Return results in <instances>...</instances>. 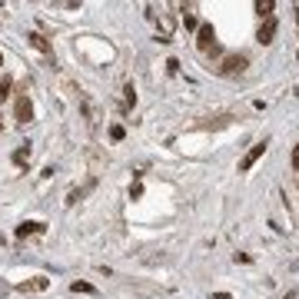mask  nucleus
Returning <instances> with one entry per match:
<instances>
[{"instance_id":"nucleus-1","label":"nucleus","mask_w":299,"mask_h":299,"mask_svg":"<svg viewBox=\"0 0 299 299\" xmlns=\"http://www.w3.org/2000/svg\"><path fill=\"white\" fill-rule=\"evenodd\" d=\"M246 67H249L246 53H226V57H223V60H219V63H216V67H213V70H216L219 77H239V73H243Z\"/></svg>"},{"instance_id":"nucleus-2","label":"nucleus","mask_w":299,"mask_h":299,"mask_svg":"<svg viewBox=\"0 0 299 299\" xmlns=\"http://www.w3.org/2000/svg\"><path fill=\"white\" fill-rule=\"evenodd\" d=\"M73 94H77V103H80V110H83V117H87V123L97 126V123H100V106L90 100L87 90H73Z\"/></svg>"},{"instance_id":"nucleus-3","label":"nucleus","mask_w":299,"mask_h":299,"mask_svg":"<svg viewBox=\"0 0 299 299\" xmlns=\"http://www.w3.org/2000/svg\"><path fill=\"white\" fill-rule=\"evenodd\" d=\"M196 47L203 50V53H213V50H216V30H213V24H199V30H196Z\"/></svg>"},{"instance_id":"nucleus-4","label":"nucleus","mask_w":299,"mask_h":299,"mask_svg":"<svg viewBox=\"0 0 299 299\" xmlns=\"http://www.w3.org/2000/svg\"><path fill=\"white\" fill-rule=\"evenodd\" d=\"M266 146H269V140H259V143H253V146H249V153L243 156V160H239V173H249V170H253L256 163H259V156L266 153Z\"/></svg>"},{"instance_id":"nucleus-5","label":"nucleus","mask_w":299,"mask_h":299,"mask_svg":"<svg viewBox=\"0 0 299 299\" xmlns=\"http://www.w3.org/2000/svg\"><path fill=\"white\" fill-rule=\"evenodd\" d=\"M50 286V279L47 276H33V279H27V283H20V293H44V289Z\"/></svg>"},{"instance_id":"nucleus-6","label":"nucleus","mask_w":299,"mask_h":299,"mask_svg":"<svg viewBox=\"0 0 299 299\" xmlns=\"http://www.w3.org/2000/svg\"><path fill=\"white\" fill-rule=\"evenodd\" d=\"M273 37H276V17H269L266 24H263L259 30H256V40H259V44L266 47V44H273Z\"/></svg>"},{"instance_id":"nucleus-7","label":"nucleus","mask_w":299,"mask_h":299,"mask_svg":"<svg viewBox=\"0 0 299 299\" xmlns=\"http://www.w3.org/2000/svg\"><path fill=\"white\" fill-rule=\"evenodd\" d=\"M17 120H20V123H30V120H33V103L27 97L17 100Z\"/></svg>"},{"instance_id":"nucleus-8","label":"nucleus","mask_w":299,"mask_h":299,"mask_svg":"<svg viewBox=\"0 0 299 299\" xmlns=\"http://www.w3.org/2000/svg\"><path fill=\"white\" fill-rule=\"evenodd\" d=\"M44 230H47L44 223H33V219H30V223H20L17 226V236L24 239V236H33V233H44Z\"/></svg>"},{"instance_id":"nucleus-9","label":"nucleus","mask_w":299,"mask_h":299,"mask_svg":"<svg viewBox=\"0 0 299 299\" xmlns=\"http://www.w3.org/2000/svg\"><path fill=\"white\" fill-rule=\"evenodd\" d=\"M183 27H186V30H199V20H196V7H183Z\"/></svg>"},{"instance_id":"nucleus-10","label":"nucleus","mask_w":299,"mask_h":299,"mask_svg":"<svg viewBox=\"0 0 299 299\" xmlns=\"http://www.w3.org/2000/svg\"><path fill=\"white\" fill-rule=\"evenodd\" d=\"M30 156H33L30 143H24L20 150H13V163H17V166H27V163H30Z\"/></svg>"},{"instance_id":"nucleus-11","label":"nucleus","mask_w":299,"mask_h":299,"mask_svg":"<svg viewBox=\"0 0 299 299\" xmlns=\"http://www.w3.org/2000/svg\"><path fill=\"white\" fill-rule=\"evenodd\" d=\"M94 183H97V180H90V183H87V186H80V190H70V196H67V203H70V206H73V203H80V199H83V196H87V193H90V190H94Z\"/></svg>"},{"instance_id":"nucleus-12","label":"nucleus","mask_w":299,"mask_h":299,"mask_svg":"<svg viewBox=\"0 0 299 299\" xmlns=\"http://www.w3.org/2000/svg\"><path fill=\"white\" fill-rule=\"evenodd\" d=\"M30 47L40 50V53H50V40L44 37V33H30Z\"/></svg>"},{"instance_id":"nucleus-13","label":"nucleus","mask_w":299,"mask_h":299,"mask_svg":"<svg viewBox=\"0 0 299 299\" xmlns=\"http://www.w3.org/2000/svg\"><path fill=\"white\" fill-rule=\"evenodd\" d=\"M253 7H256V13H259V17H266V20H269V13L276 10V4H273V0H256Z\"/></svg>"},{"instance_id":"nucleus-14","label":"nucleus","mask_w":299,"mask_h":299,"mask_svg":"<svg viewBox=\"0 0 299 299\" xmlns=\"http://www.w3.org/2000/svg\"><path fill=\"white\" fill-rule=\"evenodd\" d=\"M70 293H90V296H97V286H90V283H70Z\"/></svg>"},{"instance_id":"nucleus-15","label":"nucleus","mask_w":299,"mask_h":299,"mask_svg":"<svg viewBox=\"0 0 299 299\" xmlns=\"http://www.w3.org/2000/svg\"><path fill=\"white\" fill-rule=\"evenodd\" d=\"M123 103H126V106L137 103V90H133V83H126V87H123Z\"/></svg>"},{"instance_id":"nucleus-16","label":"nucleus","mask_w":299,"mask_h":299,"mask_svg":"<svg viewBox=\"0 0 299 299\" xmlns=\"http://www.w3.org/2000/svg\"><path fill=\"white\" fill-rule=\"evenodd\" d=\"M10 87H13V80H10V77H4V80H0V103L10 97Z\"/></svg>"},{"instance_id":"nucleus-17","label":"nucleus","mask_w":299,"mask_h":299,"mask_svg":"<svg viewBox=\"0 0 299 299\" xmlns=\"http://www.w3.org/2000/svg\"><path fill=\"white\" fill-rule=\"evenodd\" d=\"M123 137H126V130H123L120 123H113V126H110V140H123Z\"/></svg>"},{"instance_id":"nucleus-18","label":"nucleus","mask_w":299,"mask_h":299,"mask_svg":"<svg viewBox=\"0 0 299 299\" xmlns=\"http://www.w3.org/2000/svg\"><path fill=\"white\" fill-rule=\"evenodd\" d=\"M289 163H293V170H299V143L293 146V156H289Z\"/></svg>"},{"instance_id":"nucleus-19","label":"nucleus","mask_w":299,"mask_h":299,"mask_svg":"<svg viewBox=\"0 0 299 299\" xmlns=\"http://www.w3.org/2000/svg\"><path fill=\"white\" fill-rule=\"evenodd\" d=\"M213 299H233L230 293H213Z\"/></svg>"},{"instance_id":"nucleus-20","label":"nucleus","mask_w":299,"mask_h":299,"mask_svg":"<svg viewBox=\"0 0 299 299\" xmlns=\"http://www.w3.org/2000/svg\"><path fill=\"white\" fill-rule=\"evenodd\" d=\"M283 299H293V293H286V296H283Z\"/></svg>"},{"instance_id":"nucleus-21","label":"nucleus","mask_w":299,"mask_h":299,"mask_svg":"<svg viewBox=\"0 0 299 299\" xmlns=\"http://www.w3.org/2000/svg\"><path fill=\"white\" fill-rule=\"evenodd\" d=\"M0 67H4V53H0Z\"/></svg>"},{"instance_id":"nucleus-22","label":"nucleus","mask_w":299,"mask_h":299,"mask_svg":"<svg viewBox=\"0 0 299 299\" xmlns=\"http://www.w3.org/2000/svg\"><path fill=\"white\" fill-rule=\"evenodd\" d=\"M0 126H4V117H0Z\"/></svg>"}]
</instances>
